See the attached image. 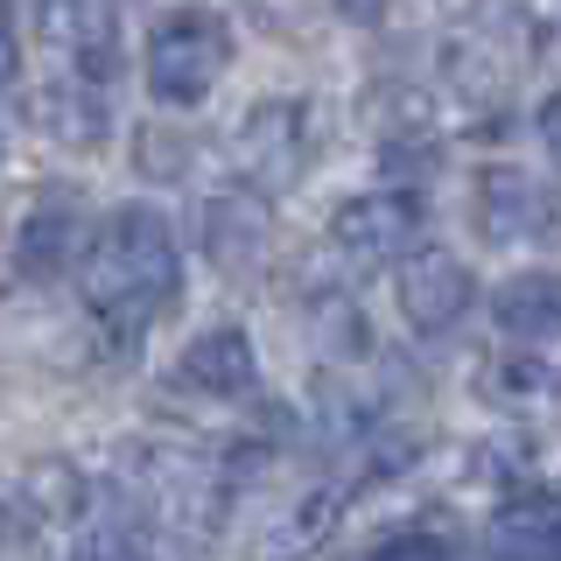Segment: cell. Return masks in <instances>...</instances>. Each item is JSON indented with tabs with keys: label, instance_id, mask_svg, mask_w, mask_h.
Instances as JSON below:
<instances>
[{
	"label": "cell",
	"instance_id": "1",
	"mask_svg": "<svg viewBox=\"0 0 561 561\" xmlns=\"http://www.w3.org/2000/svg\"><path fill=\"white\" fill-rule=\"evenodd\" d=\"M175 288H183V253H175V232L154 204H119L84 239L78 295L113 337H140L175 302Z\"/></svg>",
	"mask_w": 561,
	"mask_h": 561
},
{
	"label": "cell",
	"instance_id": "2",
	"mask_svg": "<svg viewBox=\"0 0 561 561\" xmlns=\"http://www.w3.org/2000/svg\"><path fill=\"white\" fill-rule=\"evenodd\" d=\"M140 64H148L154 105L190 113V105H204L218 92L225 64H232V22H225L218 8H175L148 28V57Z\"/></svg>",
	"mask_w": 561,
	"mask_h": 561
},
{
	"label": "cell",
	"instance_id": "3",
	"mask_svg": "<svg viewBox=\"0 0 561 561\" xmlns=\"http://www.w3.org/2000/svg\"><path fill=\"white\" fill-rule=\"evenodd\" d=\"M127 478L148 499V513L162 526H190V534H210L225 505V470H210L204 456L190 449H127Z\"/></svg>",
	"mask_w": 561,
	"mask_h": 561
},
{
	"label": "cell",
	"instance_id": "4",
	"mask_svg": "<svg viewBox=\"0 0 561 561\" xmlns=\"http://www.w3.org/2000/svg\"><path fill=\"white\" fill-rule=\"evenodd\" d=\"M393 302L421 337H443V330H456L470 316V302H478V274H470V260H456L449 245H408V253L393 260Z\"/></svg>",
	"mask_w": 561,
	"mask_h": 561
},
{
	"label": "cell",
	"instance_id": "5",
	"mask_svg": "<svg viewBox=\"0 0 561 561\" xmlns=\"http://www.w3.org/2000/svg\"><path fill=\"white\" fill-rule=\"evenodd\" d=\"M232 169L253 190H288L309 169V99H260L232 134Z\"/></svg>",
	"mask_w": 561,
	"mask_h": 561
},
{
	"label": "cell",
	"instance_id": "6",
	"mask_svg": "<svg viewBox=\"0 0 561 561\" xmlns=\"http://www.w3.org/2000/svg\"><path fill=\"white\" fill-rule=\"evenodd\" d=\"M428 232V210H421L414 190H373V197H351L330 218V245L351 260V267H379V260H400L408 245H421Z\"/></svg>",
	"mask_w": 561,
	"mask_h": 561
},
{
	"label": "cell",
	"instance_id": "7",
	"mask_svg": "<svg viewBox=\"0 0 561 561\" xmlns=\"http://www.w3.org/2000/svg\"><path fill=\"white\" fill-rule=\"evenodd\" d=\"M204 253L218 274L232 280H260L274 260V204L267 190L253 183H232L218 197H204Z\"/></svg>",
	"mask_w": 561,
	"mask_h": 561
},
{
	"label": "cell",
	"instance_id": "8",
	"mask_svg": "<svg viewBox=\"0 0 561 561\" xmlns=\"http://www.w3.org/2000/svg\"><path fill=\"white\" fill-rule=\"evenodd\" d=\"M43 35L70 64V78H92V84H105L127 57V28H119L113 0H43Z\"/></svg>",
	"mask_w": 561,
	"mask_h": 561
},
{
	"label": "cell",
	"instance_id": "9",
	"mask_svg": "<svg viewBox=\"0 0 561 561\" xmlns=\"http://www.w3.org/2000/svg\"><path fill=\"white\" fill-rule=\"evenodd\" d=\"M478 225H484V239H499V245H513V239H561V197L540 183V175L499 162V169L478 175Z\"/></svg>",
	"mask_w": 561,
	"mask_h": 561
},
{
	"label": "cell",
	"instance_id": "10",
	"mask_svg": "<svg viewBox=\"0 0 561 561\" xmlns=\"http://www.w3.org/2000/svg\"><path fill=\"white\" fill-rule=\"evenodd\" d=\"M337 519H344V491L337 484H309V491H295L280 513L260 519V534L245 540V561H309L330 534H337Z\"/></svg>",
	"mask_w": 561,
	"mask_h": 561
},
{
	"label": "cell",
	"instance_id": "11",
	"mask_svg": "<svg viewBox=\"0 0 561 561\" xmlns=\"http://www.w3.org/2000/svg\"><path fill=\"white\" fill-rule=\"evenodd\" d=\"M175 373H183V386H197L210 400H245L260 386V351L239 323H210L183 344V365H175Z\"/></svg>",
	"mask_w": 561,
	"mask_h": 561
},
{
	"label": "cell",
	"instance_id": "12",
	"mask_svg": "<svg viewBox=\"0 0 561 561\" xmlns=\"http://www.w3.org/2000/svg\"><path fill=\"white\" fill-rule=\"evenodd\" d=\"M491 323H499V337H513V344L561 337V274L554 267H526L513 280H499V295H491Z\"/></svg>",
	"mask_w": 561,
	"mask_h": 561
},
{
	"label": "cell",
	"instance_id": "13",
	"mask_svg": "<svg viewBox=\"0 0 561 561\" xmlns=\"http://www.w3.org/2000/svg\"><path fill=\"white\" fill-rule=\"evenodd\" d=\"M105 99H99V84L92 78H57V84H43L35 92V127H43L57 148H70V154H92V148H105Z\"/></svg>",
	"mask_w": 561,
	"mask_h": 561
},
{
	"label": "cell",
	"instance_id": "14",
	"mask_svg": "<svg viewBox=\"0 0 561 561\" xmlns=\"http://www.w3.org/2000/svg\"><path fill=\"white\" fill-rule=\"evenodd\" d=\"M78 204L70 197H43L14 225V274L22 280H57L70 260H78Z\"/></svg>",
	"mask_w": 561,
	"mask_h": 561
},
{
	"label": "cell",
	"instance_id": "15",
	"mask_svg": "<svg viewBox=\"0 0 561 561\" xmlns=\"http://www.w3.org/2000/svg\"><path fill=\"white\" fill-rule=\"evenodd\" d=\"M499 561H561V499H513L491 513Z\"/></svg>",
	"mask_w": 561,
	"mask_h": 561
},
{
	"label": "cell",
	"instance_id": "16",
	"mask_svg": "<svg viewBox=\"0 0 561 561\" xmlns=\"http://www.w3.org/2000/svg\"><path fill=\"white\" fill-rule=\"evenodd\" d=\"M491 400H505V408H554L561 400V365L540 358V344H513L499 365H491Z\"/></svg>",
	"mask_w": 561,
	"mask_h": 561
},
{
	"label": "cell",
	"instance_id": "17",
	"mask_svg": "<svg viewBox=\"0 0 561 561\" xmlns=\"http://www.w3.org/2000/svg\"><path fill=\"white\" fill-rule=\"evenodd\" d=\"M309 330H316V344H323V358H344V365L373 358V330H365V309L351 302L344 288L309 295Z\"/></svg>",
	"mask_w": 561,
	"mask_h": 561
},
{
	"label": "cell",
	"instance_id": "18",
	"mask_svg": "<svg viewBox=\"0 0 561 561\" xmlns=\"http://www.w3.org/2000/svg\"><path fill=\"white\" fill-rule=\"evenodd\" d=\"M22 491L35 505V526H57V519H84V470L64 463V456H43V463L22 470Z\"/></svg>",
	"mask_w": 561,
	"mask_h": 561
},
{
	"label": "cell",
	"instance_id": "19",
	"mask_svg": "<svg viewBox=\"0 0 561 561\" xmlns=\"http://www.w3.org/2000/svg\"><path fill=\"white\" fill-rule=\"evenodd\" d=\"M134 162H140V175H154V183H175V175L190 169V134L175 127V119H148L140 140H134Z\"/></svg>",
	"mask_w": 561,
	"mask_h": 561
},
{
	"label": "cell",
	"instance_id": "20",
	"mask_svg": "<svg viewBox=\"0 0 561 561\" xmlns=\"http://www.w3.org/2000/svg\"><path fill=\"white\" fill-rule=\"evenodd\" d=\"M70 561H162V548L148 534H134V526H105V534H84L70 548Z\"/></svg>",
	"mask_w": 561,
	"mask_h": 561
},
{
	"label": "cell",
	"instance_id": "21",
	"mask_svg": "<svg viewBox=\"0 0 561 561\" xmlns=\"http://www.w3.org/2000/svg\"><path fill=\"white\" fill-rule=\"evenodd\" d=\"M28 534H35V505H28L22 478L0 470V548H14V540H28Z\"/></svg>",
	"mask_w": 561,
	"mask_h": 561
},
{
	"label": "cell",
	"instance_id": "22",
	"mask_svg": "<svg viewBox=\"0 0 561 561\" xmlns=\"http://www.w3.org/2000/svg\"><path fill=\"white\" fill-rule=\"evenodd\" d=\"M365 561H456V548L443 534H393V540H379Z\"/></svg>",
	"mask_w": 561,
	"mask_h": 561
},
{
	"label": "cell",
	"instance_id": "23",
	"mask_svg": "<svg viewBox=\"0 0 561 561\" xmlns=\"http://www.w3.org/2000/svg\"><path fill=\"white\" fill-rule=\"evenodd\" d=\"M534 127H540V148H548V162L561 169V92H548V105H540Z\"/></svg>",
	"mask_w": 561,
	"mask_h": 561
},
{
	"label": "cell",
	"instance_id": "24",
	"mask_svg": "<svg viewBox=\"0 0 561 561\" xmlns=\"http://www.w3.org/2000/svg\"><path fill=\"white\" fill-rule=\"evenodd\" d=\"M386 8H393V0H337V14H344V22H358V28L386 22Z\"/></svg>",
	"mask_w": 561,
	"mask_h": 561
},
{
	"label": "cell",
	"instance_id": "25",
	"mask_svg": "<svg viewBox=\"0 0 561 561\" xmlns=\"http://www.w3.org/2000/svg\"><path fill=\"white\" fill-rule=\"evenodd\" d=\"M14 70H22V49H14V28H8V14H0V84H14Z\"/></svg>",
	"mask_w": 561,
	"mask_h": 561
}]
</instances>
